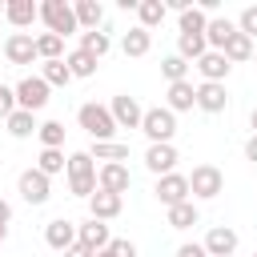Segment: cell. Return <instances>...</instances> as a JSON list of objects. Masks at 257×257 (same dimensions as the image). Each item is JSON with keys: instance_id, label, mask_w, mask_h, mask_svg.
I'll return each mask as SVG.
<instances>
[{"instance_id": "6da1fadb", "label": "cell", "mask_w": 257, "mask_h": 257, "mask_svg": "<svg viewBox=\"0 0 257 257\" xmlns=\"http://www.w3.org/2000/svg\"><path fill=\"white\" fill-rule=\"evenodd\" d=\"M76 120H80V128H84L92 141H112V133H116V120H112L108 104H96V100L80 104V108H76Z\"/></svg>"}, {"instance_id": "7a4b0ae2", "label": "cell", "mask_w": 257, "mask_h": 257, "mask_svg": "<svg viewBox=\"0 0 257 257\" xmlns=\"http://www.w3.org/2000/svg\"><path fill=\"white\" fill-rule=\"evenodd\" d=\"M40 20L48 24V32L52 36H72L80 24H76V12H72V4L68 0H40Z\"/></svg>"}, {"instance_id": "3957f363", "label": "cell", "mask_w": 257, "mask_h": 257, "mask_svg": "<svg viewBox=\"0 0 257 257\" xmlns=\"http://www.w3.org/2000/svg\"><path fill=\"white\" fill-rule=\"evenodd\" d=\"M141 133H145L153 145H173V133H177V112H169V108H145Z\"/></svg>"}, {"instance_id": "277c9868", "label": "cell", "mask_w": 257, "mask_h": 257, "mask_svg": "<svg viewBox=\"0 0 257 257\" xmlns=\"http://www.w3.org/2000/svg\"><path fill=\"white\" fill-rule=\"evenodd\" d=\"M221 189H225V177H221V169H217V165H197V169L189 173V193H193V197L213 201Z\"/></svg>"}, {"instance_id": "5b68a950", "label": "cell", "mask_w": 257, "mask_h": 257, "mask_svg": "<svg viewBox=\"0 0 257 257\" xmlns=\"http://www.w3.org/2000/svg\"><path fill=\"white\" fill-rule=\"evenodd\" d=\"M157 201L165 205V209H173V205H181V201H193V193H189V177L185 173H169V177H157Z\"/></svg>"}, {"instance_id": "8992f818", "label": "cell", "mask_w": 257, "mask_h": 257, "mask_svg": "<svg viewBox=\"0 0 257 257\" xmlns=\"http://www.w3.org/2000/svg\"><path fill=\"white\" fill-rule=\"evenodd\" d=\"M52 177H44L40 169H24L20 173V181H16V189H20V197L28 201V205H44L48 197H52V185H48Z\"/></svg>"}, {"instance_id": "52a82bcc", "label": "cell", "mask_w": 257, "mask_h": 257, "mask_svg": "<svg viewBox=\"0 0 257 257\" xmlns=\"http://www.w3.org/2000/svg\"><path fill=\"white\" fill-rule=\"evenodd\" d=\"M16 104H20L24 112H40V108L48 104V84H44L40 76H24V80L16 84Z\"/></svg>"}, {"instance_id": "ba28073f", "label": "cell", "mask_w": 257, "mask_h": 257, "mask_svg": "<svg viewBox=\"0 0 257 257\" xmlns=\"http://www.w3.org/2000/svg\"><path fill=\"white\" fill-rule=\"evenodd\" d=\"M108 112H112L116 128H141V120H145V108H141V104H137V96H128V92L112 96Z\"/></svg>"}, {"instance_id": "9c48e42d", "label": "cell", "mask_w": 257, "mask_h": 257, "mask_svg": "<svg viewBox=\"0 0 257 257\" xmlns=\"http://www.w3.org/2000/svg\"><path fill=\"white\" fill-rule=\"evenodd\" d=\"M44 241H48V249L68 253V249L76 245V221H68V217H52V221L44 225Z\"/></svg>"}, {"instance_id": "30bf717a", "label": "cell", "mask_w": 257, "mask_h": 257, "mask_svg": "<svg viewBox=\"0 0 257 257\" xmlns=\"http://www.w3.org/2000/svg\"><path fill=\"white\" fill-rule=\"evenodd\" d=\"M4 60L8 64H32L36 60V36L32 32H12L4 40Z\"/></svg>"}, {"instance_id": "8fae6325", "label": "cell", "mask_w": 257, "mask_h": 257, "mask_svg": "<svg viewBox=\"0 0 257 257\" xmlns=\"http://www.w3.org/2000/svg\"><path fill=\"white\" fill-rule=\"evenodd\" d=\"M76 241H80L84 249H92V253H100V249H108V245H112V233H108V225H104V221H96V217H88L84 225H76Z\"/></svg>"}, {"instance_id": "7c38bea8", "label": "cell", "mask_w": 257, "mask_h": 257, "mask_svg": "<svg viewBox=\"0 0 257 257\" xmlns=\"http://www.w3.org/2000/svg\"><path fill=\"white\" fill-rule=\"evenodd\" d=\"M177 149L173 145H149L145 149V165H149V173H157V177H169L173 169H177Z\"/></svg>"}, {"instance_id": "4fadbf2b", "label": "cell", "mask_w": 257, "mask_h": 257, "mask_svg": "<svg viewBox=\"0 0 257 257\" xmlns=\"http://www.w3.org/2000/svg\"><path fill=\"white\" fill-rule=\"evenodd\" d=\"M96 185H100L104 193L124 197V193H128V185H133V177H128V169H124V165H100V169H96Z\"/></svg>"}, {"instance_id": "5bb4252c", "label": "cell", "mask_w": 257, "mask_h": 257, "mask_svg": "<svg viewBox=\"0 0 257 257\" xmlns=\"http://www.w3.org/2000/svg\"><path fill=\"white\" fill-rule=\"evenodd\" d=\"M229 60H225V52H205L201 60H197V72H201V80H209V84H225V76H229Z\"/></svg>"}, {"instance_id": "9a60e30c", "label": "cell", "mask_w": 257, "mask_h": 257, "mask_svg": "<svg viewBox=\"0 0 257 257\" xmlns=\"http://www.w3.org/2000/svg\"><path fill=\"white\" fill-rule=\"evenodd\" d=\"M120 209H124V197H116V193L96 189V193L88 197V213H92L96 221H112V217H120Z\"/></svg>"}, {"instance_id": "2e32d148", "label": "cell", "mask_w": 257, "mask_h": 257, "mask_svg": "<svg viewBox=\"0 0 257 257\" xmlns=\"http://www.w3.org/2000/svg\"><path fill=\"white\" fill-rule=\"evenodd\" d=\"M225 104H229L225 84H209V80L197 84V108L201 112H225Z\"/></svg>"}, {"instance_id": "e0dca14e", "label": "cell", "mask_w": 257, "mask_h": 257, "mask_svg": "<svg viewBox=\"0 0 257 257\" xmlns=\"http://www.w3.org/2000/svg\"><path fill=\"white\" fill-rule=\"evenodd\" d=\"M233 249H237V233L229 225L209 229V237H205V253L209 257H233Z\"/></svg>"}, {"instance_id": "ac0fdd59", "label": "cell", "mask_w": 257, "mask_h": 257, "mask_svg": "<svg viewBox=\"0 0 257 257\" xmlns=\"http://www.w3.org/2000/svg\"><path fill=\"white\" fill-rule=\"evenodd\" d=\"M4 16H8L12 28H28L32 20H40V4H32V0H8Z\"/></svg>"}, {"instance_id": "d6986e66", "label": "cell", "mask_w": 257, "mask_h": 257, "mask_svg": "<svg viewBox=\"0 0 257 257\" xmlns=\"http://www.w3.org/2000/svg\"><path fill=\"white\" fill-rule=\"evenodd\" d=\"M237 32V24L233 20H225V16H209V28H205V44L213 48V52H225V44H229V36Z\"/></svg>"}, {"instance_id": "ffe728a7", "label": "cell", "mask_w": 257, "mask_h": 257, "mask_svg": "<svg viewBox=\"0 0 257 257\" xmlns=\"http://www.w3.org/2000/svg\"><path fill=\"white\" fill-rule=\"evenodd\" d=\"M88 157L92 161H104V165H124L128 161V145H120V141H92Z\"/></svg>"}, {"instance_id": "44dd1931", "label": "cell", "mask_w": 257, "mask_h": 257, "mask_svg": "<svg viewBox=\"0 0 257 257\" xmlns=\"http://www.w3.org/2000/svg\"><path fill=\"white\" fill-rule=\"evenodd\" d=\"M72 12H76V24H80L84 32H96V28H100V20H104L100 0H76V4H72Z\"/></svg>"}, {"instance_id": "7402d4cb", "label": "cell", "mask_w": 257, "mask_h": 257, "mask_svg": "<svg viewBox=\"0 0 257 257\" xmlns=\"http://www.w3.org/2000/svg\"><path fill=\"white\" fill-rule=\"evenodd\" d=\"M197 104V88L189 84V80H181V84H169V112H189Z\"/></svg>"}, {"instance_id": "603a6c76", "label": "cell", "mask_w": 257, "mask_h": 257, "mask_svg": "<svg viewBox=\"0 0 257 257\" xmlns=\"http://www.w3.org/2000/svg\"><path fill=\"white\" fill-rule=\"evenodd\" d=\"M165 16H169V4H165V0H141V4H137V20H141V28H149V32H153Z\"/></svg>"}, {"instance_id": "cb8c5ba5", "label": "cell", "mask_w": 257, "mask_h": 257, "mask_svg": "<svg viewBox=\"0 0 257 257\" xmlns=\"http://www.w3.org/2000/svg\"><path fill=\"white\" fill-rule=\"evenodd\" d=\"M120 48H124V56H145V52L153 48V32L137 24V28H128V32H124V40H120Z\"/></svg>"}, {"instance_id": "d4e9b609", "label": "cell", "mask_w": 257, "mask_h": 257, "mask_svg": "<svg viewBox=\"0 0 257 257\" xmlns=\"http://www.w3.org/2000/svg\"><path fill=\"white\" fill-rule=\"evenodd\" d=\"M8 133L16 137V141H24V137H32V133H40V124H36V112H24V108H16L8 120Z\"/></svg>"}, {"instance_id": "484cf974", "label": "cell", "mask_w": 257, "mask_h": 257, "mask_svg": "<svg viewBox=\"0 0 257 257\" xmlns=\"http://www.w3.org/2000/svg\"><path fill=\"white\" fill-rule=\"evenodd\" d=\"M253 48H257V44H253V40H249V36L237 28V32L229 36V44H225V60H229V64H237V60H249V56H253Z\"/></svg>"}, {"instance_id": "4316f807", "label": "cell", "mask_w": 257, "mask_h": 257, "mask_svg": "<svg viewBox=\"0 0 257 257\" xmlns=\"http://www.w3.org/2000/svg\"><path fill=\"white\" fill-rule=\"evenodd\" d=\"M40 80H44L48 88H64V84L72 80V72H68L64 60H44V64H40Z\"/></svg>"}, {"instance_id": "83f0119b", "label": "cell", "mask_w": 257, "mask_h": 257, "mask_svg": "<svg viewBox=\"0 0 257 257\" xmlns=\"http://www.w3.org/2000/svg\"><path fill=\"white\" fill-rule=\"evenodd\" d=\"M205 52H209L205 36H189V32H181V36H177V56H185V60H193V64H197Z\"/></svg>"}, {"instance_id": "f1b7e54d", "label": "cell", "mask_w": 257, "mask_h": 257, "mask_svg": "<svg viewBox=\"0 0 257 257\" xmlns=\"http://www.w3.org/2000/svg\"><path fill=\"white\" fill-rule=\"evenodd\" d=\"M36 169H40L44 177H56V173H64V169H68V157H64L60 149H40V157H36Z\"/></svg>"}, {"instance_id": "f546056e", "label": "cell", "mask_w": 257, "mask_h": 257, "mask_svg": "<svg viewBox=\"0 0 257 257\" xmlns=\"http://www.w3.org/2000/svg\"><path fill=\"white\" fill-rule=\"evenodd\" d=\"M205 28H209V12H205V8H185V12H181V32L205 36Z\"/></svg>"}, {"instance_id": "4dcf8cb0", "label": "cell", "mask_w": 257, "mask_h": 257, "mask_svg": "<svg viewBox=\"0 0 257 257\" xmlns=\"http://www.w3.org/2000/svg\"><path fill=\"white\" fill-rule=\"evenodd\" d=\"M36 56L40 60H64V40L52 36V32H40L36 36Z\"/></svg>"}, {"instance_id": "1f68e13d", "label": "cell", "mask_w": 257, "mask_h": 257, "mask_svg": "<svg viewBox=\"0 0 257 257\" xmlns=\"http://www.w3.org/2000/svg\"><path fill=\"white\" fill-rule=\"evenodd\" d=\"M197 205L193 201H181V205H173L169 209V229H189V225H197Z\"/></svg>"}, {"instance_id": "d6a6232c", "label": "cell", "mask_w": 257, "mask_h": 257, "mask_svg": "<svg viewBox=\"0 0 257 257\" xmlns=\"http://www.w3.org/2000/svg\"><path fill=\"white\" fill-rule=\"evenodd\" d=\"M80 48H84L88 56H96V60H100V56L112 48V40H108V32H100V28H96V32H80Z\"/></svg>"}, {"instance_id": "836d02e7", "label": "cell", "mask_w": 257, "mask_h": 257, "mask_svg": "<svg viewBox=\"0 0 257 257\" xmlns=\"http://www.w3.org/2000/svg\"><path fill=\"white\" fill-rule=\"evenodd\" d=\"M64 64H68V72H72V76H92V72H96V56H88L84 48L68 52V56H64Z\"/></svg>"}, {"instance_id": "e575fe53", "label": "cell", "mask_w": 257, "mask_h": 257, "mask_svg": "<svg viewBox=\"0 0 257 257\" xmlns=\"http://www.w3.org/2000/svg\"><path fill=\"white\" fill-rule=\"evenodd\" d=\"M161 72H165V80H169V84H181V80H185V72H189V60L173 52V56H165V60H161Z\"/></svg>"}, {"instance_id": "d590c367", "label": "cell", "mask_w": 257, "mask_h": 257, "mask_svg": "<svg viewBox=\"0 0 257 257\" xmlns=\"http://www.w3.org/2000/svg\"><path fill=\"white\" fill-rule=\"evenodd\" d=\"M76 177H96V161L88 153H72L68 157V181H76Z\"/></svg>"}, {"instance_id": "8d00e7d4", "label": "cell", "mask_w": 257, "mask_h": 257, "mask_svg": "<svg viewBox=\"0 0 257 257\" xmlns=\"http://www.w3.org/2000/svg\"><path fill=\"white\" fill-rule=\"evenodd\" d=\"M36 137H40L44 149H60V145H64V124H60V120H44Z\"/></svg>"}, {"instance_id": "74e56055", "label": "cell", "mask_w": 257, "mask_h": 257, "mask_svg": "<svg viewBox=\"0 0 257 257\" xmlns=\"http://www.w3.org/2000/svg\"><path fill=\"white\" fill-rule=\"evenodd\" d=\"M237 28L257 44V4H249V8H241V16H237Z\"/></svg>"}, {"instance_id": "f35d334b", "label": "cell", "mask_w": 257, "mask_h": 257, "mask_svg": "<svg viewBox=\"0 0 257 257\" xmlns=\"http://www.w3.org/2000/svg\"><path fill=\"white\" fill-rule=\"evenodd\" d=\"M16 108H20V104H16V88L0 84V120H8V116H12Z\"/></svg>"}, {"instance_id": "ab89813d", "label": "cell", "mask_w": 257, "mask_h": 257, "mask_svg": "<svg viewBox=\"0 0 257 257\" xmlns=\"http://www.w3.org/2000/svg\"><path fill=\"white\" fill-rule=\"evenodd\" d=\"M116 257H137V245L133 241H124V237H112V245H108Z\"/></svg>"}, {"instance_id": "60d3db41", "label": "cell", "mask_w": 257, "mask_h": 257, "mask_svg": "<svg viewBox=\"0 0 257 257\" xmlns=\"http://www.w3.org/2000/svg\"><path fill=\"white\" fill-rule=\"evenodd\" d=\"M177 257H209V253H205V245H193V241H189V245L177 249Z\"/></svg>"}, {"instance_id": "b9f144b4", "label": "cell", "mask_w": 257, "mask_h": 257, "mask_svg": "<svg viewBox=\"0 0 257 257\" xmlns=\"http://www.w3.org/2000/svg\"><path fill=\"white\" fill-rule=\"evenodd\" d=\"M8 221H12V205L0 197V229H8Z\"/></svg>"}, {"instance_id": "7bdbcfd3", "label": "cell", "mask_w": 257, "mask_h": 257, "mask_svg": "<svg viewBox=\"0 0 257 257\" xmlns=\"http://www.w3.org/2000/svg\"><path fill=\"white\" fill-rule=\"evenodd\" d=\"M245 157H249V161H253V165H257V133H253V137H249V141H245Z\"/></svg>"}, {"instance_id": "ee69618b", "label": "cell", "mask_w": 257, "mask_h": 257, "mask_svg": "<svg viewBox=\"0 0 257 257\" xmlns=\"http://www.w3.org/2000/svg\"><path fill=\"white\" fill-rule=\"evenodd\" d=\"M64 257H96V253H92V249H84V245H80V241H76V245H72V249H68V253H64Z\"/></svg>"}, {"instance_id": "f6af8a7d", "label": "cell", "mask_w": 257, "mask_h": 257, "mask_svg": "<svg viewBox=\"0 0 257 257\" xmlns=\"http://www.w3.org/2000/svg\"><path fill=\"white\" fill-rule=\"evenodd\" d=\"M249 124H253V133H257V108H253V112H249Z\"/></svg>"}, {"instance_id": "bcb514c9", "label": "cell", "mask_w": 257, "mask_h": 257, "mask_svg": "<svg viewBox=\"0 0 257 257\" xmlns=\"http://www.w3.org/2000/svg\"><path fill=\"white\" fill-rule=\"evenodd\" d=\"M96 257H116V253H112V249H100V253H96Z\"/></svg>"}, {"instance_id": "7dc6e473", "label": "cell", "mask_w": 257, "mask_h": 257, "mask_svg": "<svg viewBox=\"0 0 257 257\" xmlns=\"http://www.w3.org/2000/svg\"><path fill=\"white\" fill-rule=\"evenodd\" d=\"M4 237H8V229H0V241H4Z\"/></svg>"}, {"instance_id": "c3c4849f", "label": "cell", "mask_w": 257, "mask_h": 257, "mask_svg": "<svg viewBox=\"0 0 257 257\" xmlns=\"http://www.w3.org/2000/svg\"><path fill=\"white\" fill-rule=\"evenodd\" d=\"M253 60H257V48H253Z\"/></svg>"}, {"instance_id": "681fc988", "label": "cell", "mask_w": 257, "mask_h": 257, "mask_svg": "<svg viewBox=\"0 0 257 257\" xmlns=\"http://www.w3.org/2000/svg\"><path fill=\"white\" fill-rule=\"evenodd\" d=\"M0 12H4V4H0Z\"/></svg>"}, {"instance_id": "f907efd6", "label": "cell", "mask_w": 257, "mask_h": 257, "mask_svg": "<svg viewBox=\"0 0 257 257\" xmlns=\"http://www.w3.org/2000/svg\"><path fill=\"white\" fill-rule=\"evenodd\" d=\"M253 257H257V253H253Z\"/></svg>"}]
</instances>
